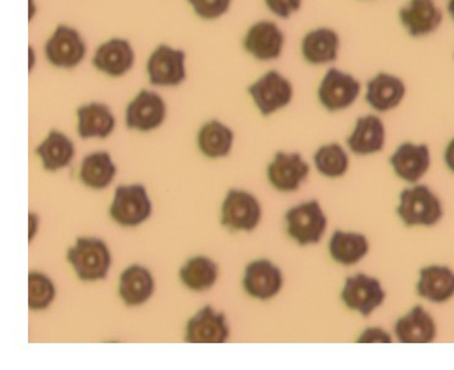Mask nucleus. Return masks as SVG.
<instances>
[{"mask_svg": "<svg viewBox=\"0 0 454 370\" xmlns=\"http://www.w3.org/2000/svg\"><path fill=\"white\" fill-rule=\"evenodd\" d=\"M398 219L405 227H433L442 220L440 197L427 185L415 184L404 188L395 208Z\"/></svg>", "mask_w": 454, "mask_h": 370, "instance_id": "f257e3e1", "label": "nucleus"}, {"mask_svg": "<svg viewBox=\"0 0 454 370\" xmlns=\"http://www.w3.org/2000/svg\"><path fill=\"white\" fill-rule=\"evenodd\" d=\"M67 259L76 277L86 282L104 280L113 265L108 245L97 237H77L67 253Z\"/></svg>", "mask_w": 454, "mask_h": 370, "instance_id": "f03ea898", "label": "nucleus"}, {"mask_svg": "<svg viewBox=\"0 0 454 370\" xmlns=\"http://www.w3.org/2000/svg\"><path fill=\"white\" fill-rule=\"evenodd\" d=\"M363 94V84L356 76L340 67H327L317 83V98L329 113L351 109Z\"/></svg>", "mask_w": 454, "mask_h": 370, "instance_id": "7ed1b4c3", "label": "nucleus"}, {"mask_svg": "<svg viewBox=\"0 0 454 370\" xmlns=\"http://www.w3.org/2000/svg\"><path fill=\"white\" fill-rule=\"evenodd\" d=\"M287 235L301 247L314 246L325 235L327 220L319 201L309 200L296 204L285 213Z\"/></svg>", "mask_w": 454, "mask_h": 370, "instance_id": "20e7f679", "label": "nucleus"}, {"mask_svg": "<svg viewBox=\"0 0 454 370\" xmlns=\"http://www.w3.org/2000/svg\"><path fill=\"white\" fill-rule=\"evenodd\" d=\"M255 108L262 116H271L286 109L294 98V86L286 75L269 70L253 81L247 89Z\"/></svg>", "mask_w": 454, "mask_h": 370, "instance_id": "39448f33", "label": "nucleus"}, {"mask_svg": "<svg viewBox=\"0 0 454 370\" xmlns=\"http://www.w3.org/2000/svg\"><path fill=\"white\" fill-rule=\"evenodd\" d=\"M153 212V203L144 185H121L114 193L109 216L122 227H136L147 222Z\"/></svg>", "mask_w": 454, "mask_h": 370, "instance_id": "423d86ee", "label": "nucleus"}, {"mask_svg": "<svg viewBox=\"0 0 454 370\" xmlns=\"http://www.w3.org/2000/svg\"><path fill=\"white\" fill-rule=\"evenodd\" d=\"M286 47V35L277 21L262 19L253 22L242 38V48L259 63L280 59Z\"/></svg>", "mask_w": 454, "mask_h": 370, "instance_id": "0eeeda50", "label": "nucleus"}, {"mask_svg": "<svg viewBox=\"0 0 454 370\" xmlns=\"http://www.w3.org/2000/svg\"><path fill=\"white\" fill-rule=\"evenodd\" d=\"M340 296L347 310L369 318L385 303L386 290L378 278L358 272L346 279Z\"/></svg>", "mask_w": 454, "mask_h": 370, "instance_id": "6e6552de", "label": "nucleus"}, {"mask_svg": "<svg viewBox=\"0 0 454 370\" xmlns=\"http://www.w3.org/2000/svg\"><path fill=\"white\" fill-rule=\"evenodd\" d=\"M262 204L254 194L232 188L222 204V225L232 232H251L262 220Z\"/></svg>", "mask_w": 454, "mask_h": 370, "instance_id": "1a4fd4ad", "label": "nucleus"}, {"mask_svg": "<svg viewBox=\"0 0 454 370\" xmlns=\"http://www.w3.org/2000/svg\"><path fill=\"white\" fill-rule=\"evenodd\" d=\"M44 54L51 67L73 70L86 58L87 44L76 28L59 25L45 42Z\"/></svg>", "mask_w": 454, "mask_h": 370, "instance_id": "9d476101", "label": "nucleus"}, {"mask_svg": "<svg viewBox=\"0 0 454 370\" xmlns=\"http://www.w3.org/2000/svg\"><path fill=\"white\" fill-rule=\"evenodd\" d=\"M342 40L335 28L317 26L301 35L300 54L304 63L313 67H330L339 60Z\"/></svg>", "mask_w": 454, "mask_h": 370, "instance_id": "9b49d317", "label": "nucleus"}, {"mask_svg": "<svg viewBox=\"0 0 454 370\" xmlns=\"http://www.w3.org/2000/svg\"><path fill=\"white\" fill-rule=\"evenodd\" d=\"M365 103L372 112L387 114L400 108L407 96V84L401 76L388 71H379L363 87Z\"/></svg>", "mask_w": 454, "mask_h": 370, "instance_id": "f8f14e48", "label": "nucleus"}, {"mask_svg": "<svg viewBox=\"0 0 454 370\" xmlns=\"http://www.w3.org/2000/svg\"><path fill=\"white\" fill-rule=\"evenodd\" d=\"M186 53L173 45L160 44L148 57L149 83L157 87H176L186 80Z\"/></svg>", "mask_w": 454, "mask_h": 370, "instance_id": "ddd939ff", "label": "nucleus"}, {"mask_svg": "<svg viewBox=\"0 0 454 370\" xmlns=\"http://www.w3.org/2000/svg\"><path fill=\"white\" fill-rule=\"evenodd\" d=\"M310 167L297 152H278L268 165L269 184L282 193H296L309 177Z\"/></svg>", "mask_w": 454, "mask_h": 370, "instance_id": "4468645a", "label": "nucleus"}, {"mask_svg": "<svg viewBox=\"0 0 454 370\" xmlns=\"http://www.w3.org/2000/svg\"><path fill=\"white\" fill-rule=\"evenodd\" d=\"M165 119H167V104L163 97L153 91H139L126 106V126L134 131H154L163 125Z\"/></svg>", "mask_w": 454, "mask_h": 370, "instance_id": "2eb2a0df", "label": "nucleus"}, {"mask_svg": "<svg viewBox=\"0 0 454 370\" xmlns=\"http://www.w3.org/2000/svg\"><path fill=\"white\" fill-rule=\"evenodd\" d=\"M398 22L411 38H423L439 30L443 12L434 0H407L398 9Z\"/></svg>", "mask_w": 454, "mask_h": 370, "instance_id": "dca6fc26", "label": "nucleus"}, {"mask_svg": "<svg viewBox=\"0 0 454 370\" xmlns=\"http://www.w3.org/2000/svg\"><path fill=\"white\" fill-rule=\"evenodd\" d=\"M284 282L281 269L265 258L248 263L243 272V290L249 297L258 301H269L277 297L284 287Z\"/></svg>", "mask_w": 454, "mask_h": 370, "instance_id": "f3484780", "label": "nucleus"}, {"mask_svg": "<svg viewBox=\"0 0 454 370\" xmlns=\"http://www.w3.org/2000/svg\"><path fill=\"white\" fill-rule=\"evenodd\" d=\"M387 141V129L384 120L376 113L358 116L346 145L351 154L358 157H371L381 154Z\"/></svg>", "mask_w": 454, "mask_h": 370, "instance_id": "a211bd4d", "label": "nucleus"}, {"mask_svg": "<svg viewBox=\"0 0 454 370\" xmlns=\"http://www.w3.org/2000/svg\"><path fill=\"white\" fill-rule=\"evenodd\" d=\"M230 334L231 329L225 313L207 304L187 321L184 340L190 343H223Z\"/></svg>", "mask_w": 454, "mask_h": 370, "instance_id": "6ab92c4d", "label": "nucleus"}, {"mask_svg": "<svg viewBox=\"0 0 454 370\" xmlns=\"http://www.w3.org/2000/svg\"><path fill=\"white\" fill-rule=\"evenodd\" d=\"M390 165L400 180L411 185L419 184L431 168L429 146L403 142L391 154Z\"/></svg>", "mask_w": 454, "mask_h": 370, "instance_id": "aec40b11", "label": "nucleus"}, {"mask_svg": "<svg viewBox=\"0 0 454 370\" xmlns=\"http://www.w3.org/2000/svg\"><path fill=\"white\" fill-rule=\"evenodd\" d=\"M135 60L134 45L126 38L114 37L98 45L94 51L92 64L99 73L118 79L132 70Z\"/></svg>", "mask_w": 454, "mask_h": 370, "instance_id": "412c9836", "label": "nucleus"}, {"mask_svg": "<svg viewBox=\"0 0 454 370\" xmlns=\"http://www.w3.org/2000/svg\"><path fill=\"white\" fill-rule=\"evenodd\" d=\"M437 324L423 306L411 307L395 320L394 334L402 343H430L436 340Z\"/></svg>", "mask_w": 454, "mask_h": 370, "instance_id": "4be33fe9", "label": "nucleus"}, {"mask_svg": "<svg viewBox=\"0 0 454 370\" xmlns=\"http://www.w3.org/2000/svg\"><path fill=\"white\" fill-rule=\"evenodd\" d=\"M418 296L434 304L454 297V271L447 265L431 264L421 268L417 281Z\"/></svg>", "mask_w": 454, "mask_h": 370, "instance_id": "5701e85b", "label": "nucleus"}, {"mask_svg": "<svg viewBox=\"0 0 454 370\" xmlns=\"http://www.w3.org/2000/svg\"><path fill=\"white\" fill-rule=\"evenodd\" d=\"M329 255L336 264L353 267L359 264L371 252V241L362 232L336 230L329 241Z\"/></svg>", "mask_w": 454, "mask_h": 370, "instance_id": "b1692460", "label": "nucleus"}, {"mask_svg": "<svg viewBox=\"0 0 454 370\" xmlns=\"http://www.w3.org/2000/svg\"><path fill=\"white\" fill-rule=\"evenodd\" d=\"M76 115L77 132L82 139L108 138L115 130V115L106 104H84L77 109Z\"/></svg>", "mask_w": 454, "mask_h": 370, "instance_id": "393cba45", "label": "nucleus"}, {"mask_svg": "<svg viewBox=\"0 0 454 370\" xmlns=\"http://www.w3.org/2000/svg\"><path fill=\"white\" fill-rule=\"evenodd\" d=\"M154 278L144 265L134 264L120 275L119 296L125 306L139 307L147 303L154 294Z\"/></svg>", "mask_w": 454, "mask_h": 370, "instance_id": "a878e982", "label": "nucleus"}, {"mask_svg": "<svg viewBox=\"0 0 454 370\" xmlns=\"http://www.w3.org/2000/svg\"><path fill=\"white\" fill-rule=\"evenodd\" d=\"M44 170L57 173L69 167L74 157V144L69 136L58 130H51L47 138L35 148Z\"/></svg>", "mask_w": 454, "mask_h": 370, "instance_id": "bb28decb", "label": "nucleus"}, {"mask_svg": "<svg viewBox=\"0 0 454 370\" xmlns=\"http://www.w3.org/2000/svg\"><path fill=\"white\" fill-rule=\"evenodd\" d=\"M235 134L226 123L213 119L204 123L197 135L200 154L207 159H222L231 154Z\"/></svg>", "mask_w": 454, "mask_h": 370, "instance_id": "cd10ccee", "label": "nucleus"}, {"mask_svg": "<svg viewBox=\"0 0 454 370\" xmlns=\"http://www.w3.org/2000/svg\"><path fill=\"white\" fill-rule=\"evenodd\" d=\"M219 274V264L215 261L206 256H196L184 263L178 277L188 290L204 292L216 284Z\"/></svg>", "mask_w": 454, "mask_h": 370, "instance_id": "c85d7f7f", "label": "nucleus"}, {"mask_svg": "<svg viewBox=\"0 0 454 370\" xmlns=\"http://www.w3.org/2000/svg\"><path fill=\"white\" fill-rule=\"evenodd\" d=\"M116 175V165L108 152H94L84 157L80 168V180L92 190L109 187Z\"/></svg>", "mask_w": 454, "mask_h": 370, "instance_id": "c756f323", "label": "nucleus"}, {"mask_svg": "<svg viewBox=\"0 0 454 370\" xmlns=\"http://www.w3.org/2000/svg\"><path fill=\"white\" fill-rule=\"evenodd\" d=\"M313 161L317 173L331 180L345 177L351 165L348 152L336 142L320 146L314 154Z\"/></svg>", "mask_w": 454, "mask_h": 370, "instance_id": "7c9ffc66", "label": "nucleus"}, {"mask_svg": "<svg viewBox=\"0 0 454 370\" xmlns=\"http://www.w3.org/2000/svg\"><path fill=\"white\" fill-rule=\"evenodd\" d=\"M57 288L53 280L43 272H31L28 274V308L31 311H44L53 303Z\"/></svg>", "mask_w": 454, "mask_h": 370, "instance_id": "2f4dec72", "label": "nucleus"}, {"mask_svg": "<svg viewBox=\"0 0 454 370\" xmlns=\"http://www.w3.org/2000/svg\"><path fill=\"white\" fill-rule=\"evenodd\" d=\"M233 0H187L194 15L204 21L223 18L231 9Z\"/></svg>", "mask_w": 454, "mask_h": 370, "instance_id": "473e14b6", "label": "nucleus"}, {"mask_svg": "<svg viewBox=\"0 0 454 370\" xmlns=\"http://www.w3.org/2000/svg\"><path fill=\"white\" fill-rule=\"evenodd\" d=\"M262 3L275 19L288 20L301 11L304 0H262Z\"/></svg>", "mask_w": 454, "mask_h": 370, "instance_id": "72a5a7b5", "label": "nucleus"}, {"mask_svg": "<svg viewBox=\"0 0 454 370\" xmlns=\"http://www.w3.org/2000/svg\"><path fill=\"white\" fill-rule=\"evenodd\" d=\"M394 341L391 334L381 327H369L356 337L358 343H391Z\"/></svg>", "mask_w": 454, "mask_h": 370, "instance_id": "f704fd0d", "label": "nucleus"}, {"mask_svg": "<svg viewBox=\"0 0 454 370\" xmlns=\"http://www.w3.org/2000/svg\"><path fill=\"white\" fill-rule=\"evenodd\" d=\"M41 219L38 214H28V241H34L35 235H37L38 229H40Z\"/></svg>", "mask_w": 454, "mask_h": 370, "instance_id": "c9c22d12", "label": "nucleus"}, {"mask_svg": "<svg viewBox=\"0 0 454 370\" xmlns=\"http://www.w3.org/2000/svg\"><path fill=\"white\" fill-rule=\"evenodd\" d=\"M443 161L447 169H449L450 173L454 174V138L450 139L446 148H444Z\"/></svg>", "mask_w": 454, "mask_h": 370, "instance_id": "e433bc0d", "label": "nucleus"}, {"mask_svg": "<svg viewBox=\"0 0 454 370\" xmlns=\"http://www.w3.org/2000/svg\"><path fill=\"white\" fill-rule=\"evenodd\" d=\"M35 64H37V54H35V51L34 47H28V71L32 73L35 67Z\"/></svg>", "mask_w": 454, "mask_h": 370, "instance_id": "4c0bfd02", "label": "nucleus"}, {"mask_svg": "<svg viewBox=\"0 0 454 370\" xmlns=\"http://www.w3.org/2000/svg\"><path fill=\"white\" fill-rule=\"evenodd\" d=\"M37 3L35 0H28V21L34 20L35 15H37Z\"/></svg>", "mask_w": 454, "mask_h": 370, "instance_id": "58836bf2", "label": "nucleus"}, {"mask_svg": "<svg viewBox=\"0 0 454 370\" xmlns=\"http://www.w3.org/2000/svg\"><path fill=\"white\" fill-rule=\"evenodd\" d=\"M447 12L454 21V0H449V3H447Z\"/></svg>", "mask_w": 454, "mask_h": 370, "instance_id": "ea45409f", "label": "nucleus"}]
</instances>
